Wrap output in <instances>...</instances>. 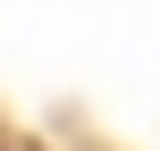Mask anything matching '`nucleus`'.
Here are the masks:
<instances>
[]
</instances>
